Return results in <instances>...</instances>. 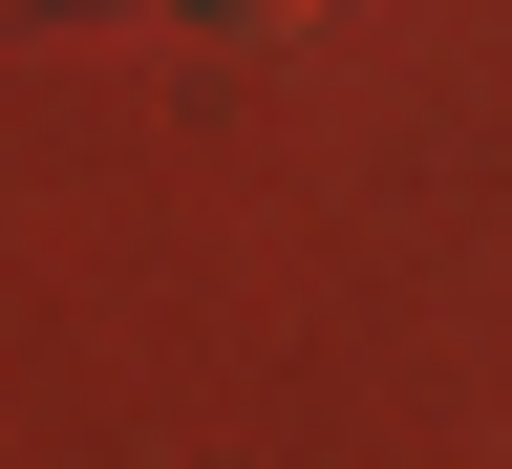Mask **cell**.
<instances>
[{"label":"cell","instance_id":"cell-1","mask_svg":"<svg viewBox=\"0 0 512 469\" xmlns=\"http://www.w3.org/2000/svg\"><path fill=\"white\" fill-rule=\"evenodd\" d=\"M192 22H214V43H299L320 0H192Z\"/></svg>","mask_w":512,"mask_h":469}]
</instances>
